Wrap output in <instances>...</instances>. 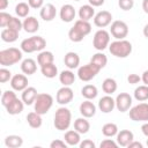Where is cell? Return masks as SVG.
<instances>
[{
    "label": "cell",
    "mask_w": 148,
    "mask_h": 148,
    "mask_svg": "<svg viewBox=\"0 0 148 148\" xmlns=\"http://www.w3.org/2000/svg\"><path fill=\"white\" fill-rule=\"evenodd\" d=\"M72 124V112L65 105L60 106L57 109L54 113V120L53 125L58 131H66L69 128Z\"/></svg>",
    "instance_id": "obj_1"
},
{
    "label": "cell",
    "mask_w": 148,
    "mask_h": 148,
    "mask_svg": "<svg viewBox=\"0 0 148 148\" xmlns=\"http://www.w3.org/2000/svg\"><path fill=\"white\" fill-rule=\"evenodd\" d=\"M133 46L126 39H116L109 44V51L117 58H127L132 53Z\"/></svg>",
    "instance_id": "obj_2"
},
{
    "label": "cell",
    "mask_w": 148,
    "mask_h": 148,
    "mask_svg": "<svg viewBox=\"0 0 148 148\" xmlns=\"http://www.w3.org/2000/svg\"><path fill=\"white\" fill-rule=\"evenodd\" d=\"M22 50L17 47H8L0 51V65L3 67L13 66L22 60Z\"/></svg>",
    "instance_id": "obj_3"
},
{
    "label": "cell",
    "mask_w": 148,
    "mask_h": 148,
    "mask_svg": "<svg viewBox=\"0 0 148 148\" xmlns=\"http://www.w3.org/2000/svg\"><path fill=\"white\" fill-rule=\"evenodd\" d=\"M21 50L25 53H32V52H40L46 46V40L42 36H31L29 38H25L21 42Z\"/></svg>",
    "instance_id": "obj_4"
},
{
    "label": "cell",
    "mask_w": 148,
    "mask_h": 148,
    "mask_svg": "<svg viewBox=\"0 0 148 148\" xmlns=\"http://www.w3.org/2000/svg\"><path fill=\"white\" fill-rule=\"evenodd\" d=\"M53 105V97L52 95L47 94V92H40L37 95L35 103H34V109L36 112H38L39 114H46L49 112V110L52 108Z\"/></svg>",
    "instance_id": "obj_5"
},
{
    "label": "cell",
    "mask_w": 148,
    "mask_h": 148,
    "mask_svg": "<svg viewBox=\"0 0 148 148\" xmlns=\"http://www.w3.org/2000/svg\"><path fill=\"white\" fill-rule=\"evenodd\" d=\"M130 118L133 121H148V103L141 102L130 109Z\"/></svg>",
    "instance_id": "obj_6"
},
{
    "label": "cell",
    "mask_w": 148,
    "mask_h": 148,
    "mask_svg": "<svg viewBox=\"0 0 148 148\" xmlns=\"http://www.w3.org/2000/svg\"><path fill=\"white\" fill-rule=\"evenodd\" d=\"M110 44V31H106L105 29H99L95 32L92 38V46L97 51L105 50Z\"/></svg>",
    "instance_id": "obj_7"
},
{
    "label": "cell",
    "mask_w": 148,
    "mask_h": 148,
    "mask_svg": "<svg viewBox=\"0 0 148 148\" xmlns=\"http://www.w3.org/2000/svg\"><path fill=\"white\" fill-rule=\"evenodd\" d=\"M99 71H101V68H98L92 62H89V64L83 65V66H80L77 68V76H79V79L81 81L88 82V81L92 80L99 73Z\"/></svg>",
    "instance_id": "obj_8"
},
{
    "label": "cell",
    "mask_w": 148,
    "mask_h": 148,
    "mask_svg": "<svg viewBox=\"0 0 148 148\" xmlns=\"http://www.w3.org/2000/svg\"><path fill=\"white\" fill-rule=\"evenodd\" d=\"M110 35L116 39H125L128 35V25L121 20H116L110 25Z\"/></svg>",
    "instance_id": "obj_9"
},
{
    "label": "cell",
    "mask_w": 148,
    "mask_h": 148,
    "mask_svg": "<svg viewBox=\"0 0 148 148\" xmlns=\"http://www.w3.org/2000/svg\"><path fill=\"white\" fill-rule=\"evenodd\" d=\"M74 98V91L69 86H62L60 89H58L56 95V101L60 105H66L71 103Z\"/></svg>",
    "instance_id": "obj_10"
},
{
    "label": "cell",
    "mask_w": 148,
    "mask_h": 148,
    "mask_svg": "<svg viewBox=\"0 0 148 148\" xmlns=\"http://www.w3.org/2000/svg\"><path fill=\"white\" fill-rule=\"evenodd\" d=\"M116 101V108L118 109V111L120 112H126L131 109L132 106V96L127 92H120L117 95V97L114 98Z\"/></svg>",
    "instance_id": "obj_11"
},
{
    "label": "cell",
    "mask_w": 148,
    "mask_h": 148,
    "mask_svg": "<svg viewBox=\"0 0 148 148\" xmlns=\"http://www.w3.org/2000/svg\"><path fill=\"white\" fill-rule=\"evenodd\" d=\"M112 23V14L108 10H101L94 16V24L101 29L110 25Z\"/></svg>",
    "instance_id": "obj_12"
},
{
    "label": "cell",
    "mask_w": 148,
    "mask_h": 148,
    "mask_svg": "<svg viewBox=\"0 0 148 148\" xmlns=\"http://www.w3.org/2000/svg\"><path fill=\"white\" fill-rule=\"evenodd\" d=\"M10 87L15 91H23L28 86V77L25 74H15L10 79Z\"/></svg>",
    "instance_id": "obj_13"
},
{
    "label": "cell",
    "mask_w": 148,
    "mask_h": 148,
    "mask_svg": "<svg viewBox=\"0 0 148 148\" xmlns=\"http://www.w3.org/2000/svg\"><path fill=\"white\" fill-rule=\"evenodd\" d=\"M133 140H134V134L130 130H121L116 135V141L118 146H121V147H127Z\"/></svg>",
    "instance_id": "obj_14"
},
{
    "label": "cell",
    "mask_w": 148,
    "mask_h": 148,
    "mask_svg": "<svg viewBox=\"0 0 148 148\" xmlns=\"http://www.w3.org/2000/svg\"><path fill=\"white\" fill-rule=\"evenodd\" d=\"M75 15H76L75 8L71 3H66V5H62L61 6L60 12H59V16H60L61 21L67 22V23L68 22H72L75 18Z\"/></svg>",
    "instance_id": "obj_15"
},
{
    "label": "cell",
    "mask_w": 148,
    "mask_h": 148,
    "mask_svg": "<svg viewBox=\"0 0 148 148\" xmlns=\"http://www.w3.org/2000/svg\"><path fill=\"white\" fill-rule=\"evenodd\" d=\"M116 108V101L111 95H105L98 101V109L103 113H110Z\"/></svg>",
    "instance_id": "obj_16"
},
{
    "label": "cell",
    "mask_w": 148,
    "mask_h": 148,
    "mask_svg": "<svg viewBox=\"0 0 148 148\" xmlns=\"http://www.w3.org/2000/svg\"><path fill=\"white\" fill-rule=\"evenodd\" d=\"M79 111H80V113H81L82 117L91 118L96 113V105L91 102V99H86V101H83L80 104Z\"/></svg>",
    "instance_id": "obj_17"
},
{
    "label": "cell",
    "mask_w": 148,
    "mask_h": 148,
    "mask_svg": "<svg viewBox=\"0 0 148 148\" xmlns=\"http://www.w3.org/2000/svg\"><path fill=\"white\" fill-rule=\"evenodd\" d=\"M39 15H40V18L44 20V21H46V22L52 21L56 17V15H57L56 6L53 3H46V5H44L40 8Z\"/></svg>",
    "instance_id": "obj_18"
},
{
    "label": "cell",
    "mask_w": 148,
    "mask_h": 148,
    "mask_svg": "<svg viewBox=\"0 0 148 148\" xmlns=\"http://www.w3.org/2000/svg\"><path fill=\"white\" fill-rule=\"evenodd\" d=\"M64 62L66 65V67L68 69H75V68H79L80 66V57L76 52H73V51H69L65 54L64 57Z\"/></svg>",
    "instance_id": "obj_19"
},
{
    "label": "cell",
    "mask_w": 148,
    "mask_h": 148,
    "mask_svg": "<svg viewBox=\"0 0 148 148\" xmlns=\"http://www.w3.org/2000/svg\"><path fill=\"white\" fill-rule=\"evenodd\" d=\"M37 95H38V92H37V89L35 87H27L22 91L21 99L24 102L25 105H31V104L35 103V99H36Z\"/></svg>",
    "instance_id": "obj_20"
},
{
    "label": "cell",
    "mask_w": 148,
    "mask_h": 148,
    "mask_svg": "<svg viewBox=\"0 0 148 148\" xmlns=\"http://www.w3.org/2000/svg\"><path fill=\"white\" fill-rule=\"evenodd\" d=\"M23 29L25 32L35 34L39 29V22L35 16H27L23 21Z\"/></svg>",
    "instance_id": "obj_21"
},
{
    "label": "cell",
    "mask_w": 148,
    "mask_h": 148,
    "mask_svg": "<svg viewBox=\"0 0 148 148\" xmlns=\"http://www.w3.org/2000/svg\"><path fill=\"white\" fill-rule=\"evenodd\" d=\"M37 64L34 59L31 58H27V59H23L22 62H21V71L23 72V74L25 75H32L36 73L37 71Z\"/></svg>",
    "instance_id": "obj_22"
},
{
    "label": "cell",
    "mask_w": 148,
    "mask_h": 148,
    "mask_svg": "<svg viewBox=\"0 0 148 148\" xmlns=\"http://www.w3.org/2000/svg\"><path fill=\"white\" fill-rule=\"evenodd\" d=\"M64 140L68 146H77L81 142V134L75 130H68L65 132Z\"/></svg>",
    "instance_id": "obj_23"
},
{
    "label": "cell",
    "mask_w": 148,
    "mask_h": 148,
    "mask_svg": "<svg viewBox=\"0 0 148 148\" xmlns=\"http://www.w3.org/2000/svg\"><path fill=\"white\" fill-rule=\"evenodd\" d=\"M74 130L77 131L80 134H86L90 130V123L88 118L86 117H80L74 120Z\"/></svg>",
    "instance_id": "obj_24"
},
{
    "label": "cell",
    "mask_w": 148,
    "mask_h": 148,
    "mask_svg": "<svg viewBox=\"0 0 148 148\" xmlns=\"http://www.w3.org/2000/svg\"><path fill=\"white\" fill-rule=\"evenodd\" d=\"M27 123L31 128H39L43 124L42 114H39L36 111H31L27 114Z\"/></svg>",
    "instance_id": "obj_25"
},
{
    "label": "cell",
    "mask_w": 148,
    "mask_h": 148,
    "mask_svg": "<svg viewBox=\"0 0 148 148\" xmlns=\"http://www.w3.org/2000/svg\"><path fill=\"white\" fill-rule=\"evenodd\" d=\"M23 109H24V102L22 99H18V98H16L9 105L6 106L7 113L8 114H12V116H15V114L21 113L23 111Z\"/></svg>",
    "instance_id": "obj_26"
},
{
    "label": "cell",
    "mask_w": 148,
    "mask_h": 148,
    "mask_svg": "<svg viewBox=\"0 0 148 148\" xmlns=\"http://www.w3.org/2000/svg\"><path fill=\"white\" fill-rule=\"evenodd\" d=\"M79 17L81 20H84V21H89L91 18H94L95 16V9L91 5H83L79 8Z\"/></svg>",
    "instance_id": "obj_27"
},
{
    "label": "cell",
    "mask_w": 148,
    "mask_h": 148,
    "mask_svg": "<svg viewBox=\"0 0 148 148\" xmlns=\"http://www.w3.org/2000/svg\"><path fill=\"white\" fill-rule=\"evenodd\" d=\"M59 81L62 86H72L75 81V74L72 72V69H66L62 71L59 74Z\"/></svg>",
    "instance_id": "obj_28"
},
{
    "label": "cell",
    "mask_w": 148,
    "mask_h": 148,
    "mask_svg": "<svg viewBox=\"0 0 148 148\" xmlns=\"http://www.w3.org/2000/svg\"><path fill=\"white\" fill-rule=\"evenodd\" d=\"M54 61V56L51 51H46V50H43L38 53L37 56V62L39 66H44L46 64H51Z\"/></svg>",
    "instance_id": "obj_29"
},
{
    "label": "cell",
    "mask_w": 148,
    "mask_h": 148,
    "mask_svg": "<svg viewBox=\"0 0 148 148\" xmlns=\"http://www.w3.org/2000/svg\"><path fill=\"white\" fill-rule=\"evenodd\" d=\"M40 72L45 77L53 79V77H56L58 75V67L54 65V62L46 64L44 66H40Z\"/></svg>",
    "instance_id": "obj_30"
},
{
    "label": "cell",
    "mask_w": 148,
    "mask_h": 148,
    "mask_svg": "<svg viewBox=\"0 0 148 148\" xmlns=\"http://www.w3.org/2000/svg\"><path fill=\"white\" fill-rule=\"evenodd\" d=\"M117 88V81L112 77H106L102 83V89L106 95H112L113 92H116Z\"/></svg>",
    "instance_id": "obj_31"
},
{
    "label": "cell",
    "mask_w": 148,
    "mask_h": 148,
    "mask_svg": "<svg viewBox=\"0 0 148 148\" xmlns=\"http://www.w3.org/2000/svg\"><path fill=\"white\" fill-rule=\"evenodd\" d=\"M81 95L86 98V99H94L97 97L98 95V90L97 87L94 84H86L83 86V88L81 89Z\"/></svg>",
    "instance_id": "obj_32"
},
{
    "label": "cell",
    "mask_w": 148,
    "mask_h": 148,
    "mask_svg": "<svg viewBox=\"0 0 148 148\" xmlns=\"http://www.w3.org/2000/svg\"><path fill=\"white\" fill-rule=\"evenodd\" d=\"M90 62H92L94 65H96L98 68H104L108 64V57L102 52V51H98L97 53L92 54L91 59H90Z\"/></svg>",
    "instance_id": "obj_33"
},
{
    "label": "cell",
    "mask_w": 148,
    "mask_h": 148,
    "mask_svg": "<svg viewBox=\"0 0 148 148\" xmlns=\"http://www.w3.org/2000/svg\"><path fill=\"white\" fill-rule=\"evenodd\" d=\"M5 145L8 148H18L23 145V139L20 135L12 134L5 138Z\"/></svg>",
    "instance_id": "obj_34"
},
{
    "label": "cell",
    "mask_w": 148,
    "mask_h": 148,
    "mask_svg": "<svg viewBox=\"0 0 148 148\" xmlns=\"http://www.w3.org/2000/svg\"><path fill=\"white\" fill-rule=\"evenodd\" d=\"M134 98L138 102H146L148 99V86L141 84L134 89Z\"/></svg>",
    "instance_id": "obj_35"
},
{
    "label": "cell",
    "mask_w": 148,
    "mask_h": 148,
    "mask_svg": "<svg viewBox=\"0 0 148 148\" xmlns=\"http://www.w3.org/2000/svg\"><path fill=\"white\" fill-rule=\"evenodd\" d=\"M17 37H18V31H16V30L5 28L1 31V39L6 43H13L17 39Z\"/></svg>",
    "instance_id": "obj_36"
},
{
    "label": "cell",
    "mask_w": 148,
    "mask_h": 148,
    "mask_svg": "<svg viewBox=\"0 0 148 148\" xmlns=\"http://www.w3.org/2000/svg\"><path fill=\"white\" fill-rule=\"evenodd\" d=\"M74 27L83 35V36H87L91 32V24L89 23V21H84V20H76L75 23H74Z\"/></svg>",
    "instance_id": "obj_37"
},
{
    "label": "cell",
    "mask_w": 148,
    "mask_h": 148,
    "mask_svg": "<svg viewBox=\"0 0 148 148\" xmlns=\"http://www.w3.org/2000/svg\"><path fill=\"white\" fill-rule=\"evenodd\" d=\"M118 132H119L118 126H117L114 123H106V124H104L103 127H102V133H103V135L106 136V138L116 136Z\"/></svg>",
    "instance_id": "obj_38"
},
{
    "label": "cell",
    "mask_w": 148,
    "mask_h": 148,
    "mask_svg": "<svg viewBox=\"0 0 148 148\" xmlns=\"http://www.w3.org/2000/svg\"><path fill=\"white\" fill-rule=\"evenodd\" d=\"M30 6L28 2H18L15 6V13L17 15V17H27L29 15L30 12Z\"/></svg>",
    "instance_id": "obj_39"
},
{
    "label": "cell",
    "mask_w": 148,
    "mask_h": 148,
    "mask_svg": "<svg viewBox=\"0 0 148 148\" xmlns=\"http://www.w3.org/2000/svg\"><path fill=\"white\" fill-rule=\"evenodd\" d=\"M16 98H17V96L15 94V90H6V91H3L2 96H1V104L6 108Z\"/></svg>",
    "instance_id": "obj_40"
},
{
    "label": "cell",
    "mask_w": 148,
    "mask_h": 148,
    "mask_svg": "<svg viewBox=\"0 0 148 148\" xmlns=\"http://www.w3.org/2000/svg\"><path fill=\"white\" fill-rule=\"evenodd\" d=\"M84 37H86V36H83L74 25H73V27L69 29V31H68V38H69L72 42H74V43H80V42H82Z\"/></svg>",
    "instance_id": "obj_41"
},
{
    "label": "cell",
    "mask_w": 148,
    "mask_h": 148,
    "mask_svg": "<svg viewBox=\"0 0 148 148\" xmlns=\"http://www.w3.org/2000/svg\"><path fill=\"white\" fill-rule=\"evenodd\" d=\"M7 28L13 29V30H16V31L20 32V31L23 29V22H22L18 17L13 16V17L10 18V21H9V23H8V25H7Z\"/></svg>",
    "instance_id": "obj_42"
},
{
    "label": "cell",
    "mask_w": 148,
    "mask_h": 148,
    "mask_svg": "<svg viewBox=\"0 0 148 148\" xmlns=\"http://www.w3.org/2000/svg\"><path fill=\"white\" fill-rule=\"evenodd\" d=\"M10 79H12V73H10V71L8 69V68H6V67H1L0 68V82L1 83H6V82H8V81H10Z\"/></svg>",
    "instance_id": "obj_43"
},
{
    "label": "cell",
    "mask_w": 148,
    "mask_h": 148,
    "mask_svg": "<svg viewBox=\"0 0 148 148\" xmlns=\"http://www.w3.org/2000/svg\"><path fill=\"white\" fill-rule=\"evenodd\" d=\"M12 17L13 16L9 13H6L5 10L0 12V27L1 28H7V25H8V23H9Z\"/></svg>",
    "instance_id": "obj_44"
},
{
    "label": "cell",
    "mask_w": 148,
    "mask_h": 148,
    "mask_svg": "<svg viewBox=\"0 0 148 148\" xmlns=\"http://www.w3.org/2000/svg\"><path fill=\"white\" fill-rule=\"evenodd\" d=\"M118 6L125 12L131 10L134 7V0H118Z\"/></svg>",
    "instance_id": "obj_45"
},
{
    "label": "cell",
    "mask_w": 148,
    "mask_h": 148,
    "mask_svg": "<svg viewBox=\"0 0 148 148\" xmlns=\"http://www.w3.org/2000/svg\"><path fill=\"white\" fill-rule=\"evenodd\" d=\"M99 147L101 148H117L118 143H117V141H114L112 139H104L99 143Z\"/></svg>",
    "instance_id": "obj_46"
},
{
    "label": "cell",
    "mask_w": 148,
    "mask_h": 148,
    "mask_svg": "<svg viewBox=\"0 0 148 148\" xmlns=\"http://www.w3.org/2000/svg\"><path fill=\"white\" fill-rule=\"evenodd\" d=\"M67 143L65 140H60V139H56L50 143L51 148H67Z\"/></svg>",
    "instance_id": "obj_47"
},
{
    "label": "cell",
    "mask_w": 148,
    "mask_h": 148,
    "mask_svg": "<svg viewBox=\"0 0 148 148\" xmlns=\"http://www.w3.org/2000/svg\"><path fill=\"white\" fill-rule=\"evenodd\" d=\"M140 81H141V76H139L138 74L132 73L127 76V82L130 84H138V83H140Z\"/></svg>",
    "instance_id": "obj_48"
},
{
    "label": "cell",
    "mask_w": 148,
    "mask_h": 148,
    "mask_svg": "<svg viewBox=\"0 0 148 148\" xmlns=\"http://www.w3.org/2000/svg\"><path fill=\"white\" fill-rule=\"evenodd\" d=\"M79 146H80V148H95L96 147L95 142L90 139H84L83 141H81L79 143Z\"/></svg>",
    "instance_id": "obj_49"
},
{
    "label": "cell",
    "mask_w": 148,
    "mask_h": 148,
    "mask_svg": "<svg viewBox=\"0 0 148 148\" xmlns=\"http://www.w3.org/2000/svg\"><path fill=\"white\" fill-rule=\"evenodd\" d=\"M28 3L31 8L38 9V8H42L44 6V0H28Z\"/></svg>",
    "instance_id": "obj_50"
},
{
    "label": "cell",
    "mask_w": 148,
    "mask_h": 148,
    "mask_svg": "<svg viewBox=\"0 0 148 148\" xmlns=\"http://www.w3.org/2000/svg\"><path fill=\"white\" fill-rule=\"evenodd\" d=\"M104 1L105 0H88L89 5H91L92 7H99V6H102L104 3Z\"/></svg>",
    "instance_id": "obj_51"
},
{
    "label": "cell",
    "mask_w": 148,
    "mask_h": 148,
    "mask_svg": "<svg viewBox=\"0 0 148 148\" xmlns=\"http://www.w3.org/2000/svg\"><path fill=\"white\" fill-rule=\"evenodd\" d=\"M127 147H128V148H142V147H143V145H142L141 142H139V141L133 140V141H132Z\"/></svg>",
    "instance_id": "obj_52"
},
{
    "label": "cell",
    "mask_w": 148,
    "mask_h": 148,
    "mask_svg": "<svg viewBox=\"0 0 148 148\" xmlns=\"http://www.w3.org/2000/svg\"><path fill=\"white\" fill-rule=\"evenodd\" d=\"M141 131H142L143 135L148 138V121H145V123L142 124V126H141Z\"/></svg>",
    "instance_id": "obj_53"
},
{
    "label": "cell",
    "mask_w": 148,
    "mask_h": 148,
    "mask_svg": "<svg viewBox=\"0 0 148 148\" xmlns=\"http://www.w3.org/2000/svg\"><path fill=\"white\" fill-rule=\"evenodd\" d=\"M141 81L143 82V84H147V86H148V69H147V71H145V72L142 73Z\"/></svg>",
    "instance_id": "obj_54"
},
{
    "label": "cell",
    "mask_w": 148,
    "mask_h": 148,
    "mask_svg": "<svg viewBox=\"0 0 148 148\" xmlns=\"http://www.w3.org/2000/svg\"><path fill=\"white\" fill-rule=\"evenodd\" d=\"M8 3H9L8 0H0V10H1V12L5 10V9L8 7Z\"/></svg>",
    "instance_id": "obj_55"
},
{
    "label": "cell",
    "mask_w": 148,
    "mask_h": 148,
    "mask_svg": "<svg viewBox=\"0 0 148 148\" xmlns=\"http://www.w3.org/2000/svg\"><path fill=\"white\" fill-rule=\"evenodd\" d=\"M142 9L146 14H148V0H142Z\"/></svg>",
    "instance_id": "obj_56"
},
{
    "label": "cell",
    "mask_w": 148,
    "mask_h": 148,
    "mask_svg": "<svg viewBox=\"0 0 148 148\" xmlns=\"http://www.w3.org/2000/svg\"><path fill=\"white\" fill-rule=\"evenodd\" d=\"M142 32H143V36L146 37V38H148V23L143 27V30H142Z\"/></svg>",
    "instance_id": "obj_57"
},
{
    "label": "cell",
    "mask_w": 148,
    "mask_h": 148,
    "mask_svg": "<svg viewBox=\"0 0 148 148\" xmlns=\"http://www.w3.org/2000/svg\"><path fill=\"white\" fill-rule=\"evenodd\" d=\"M147 146H148V139H147Z\"/></svg>",
    "instance_id": "obj_58"
},
{
    "label": "cell",
    "mask_w": 148,
    "mask_h": 148,
    "mask_svg": "<svg viewBox=\"0 0 148 148\" xmlns=\"http://www.w3.org/2000/svg\"><path fill=\"white\" fill-rule=\"evenodd\" d=\"M74 1H81V0H74Z\"/></svg>",
    "instance_id": "obj_59"
}]
</instances>
